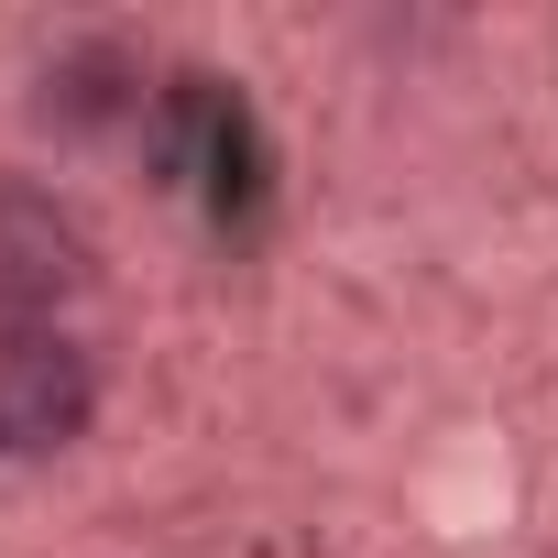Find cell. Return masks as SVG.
<instances>
[{
  "mask_svg": "<svg viewBox=\"0 0 558 558\" xmlns=\"http://www.w3.org/2000/svg\"><path fill=\"white\" fill-rule=\"evenodd\" d=\"M99 416V373L66 329H0V460H56Z\"/></svg>",
  "mask_w": 558,
  "mask_h": 558,
  "instance_id": "6da1fadb",
  "label": "cell"
},
{
  "mask_svg": "<svg viewBox=\"0 0 558 558\" xmlns=\"http://www.w3.org/2000/svg\"><path fill=\"white\" fill-rule=\"evenodd\" d=\"M77 286H88L77 208L45 186H0V329H45V307H66Z\"/></svg>",
  "mask_w": 558,
  "mask_h": 558,
  "instance_id": "7a4b0ae2",
  "label": "cell"
},
{
  "mask_svg": "<svg viewBox=\"0 0 558 558\" xmlns=\"http://www.w3.org/2000/svg\"><path fill=\"white\" fill-rule=\"evenodd\" d=\"M132 99H143V66H132L121 45H77V56H56V66H45L34 121H45V132H110Z\"/></svg>",
  "mask_w": 558,
  "mask_h": 558,
  "instance_id": "3957f363",
  "label": "cell"
}]
</instances>
